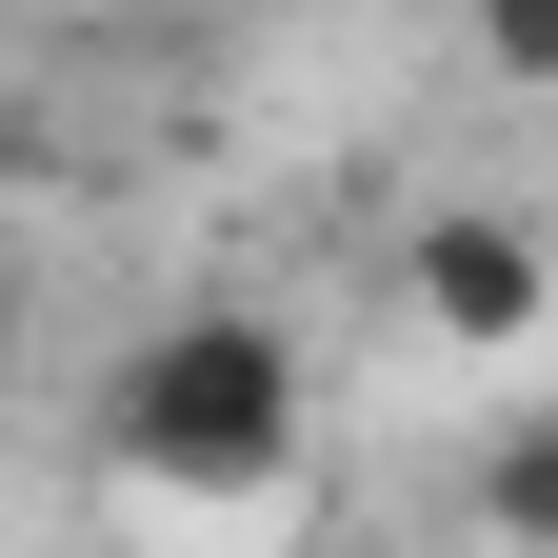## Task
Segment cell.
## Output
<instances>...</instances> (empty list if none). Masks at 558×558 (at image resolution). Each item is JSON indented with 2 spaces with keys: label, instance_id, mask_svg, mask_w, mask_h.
Wrapping results in <instances>:
<instances>
[{
  "label": "cell",
  "instance_id": "3",
  "mask_svg": "<svg viewBox=\"0 0 558 558\" xmlns=\"http://www.w3.org/2000/svg\"><path fill=\"white\" fill-rule=\"evenodd\" d=\"M478 538L558 558V418H499V439H478Z\"/></svg>",
  "mask_w": 558,
  "mask_h": 558
},
{
  "label": "cell",
  "instance_id": "4",
  "mask_svg": "<svg viewBox=\"0 0 558 558\" xmlns=\"http://www.w3.org/2000/svg\"><path fill=\"white\" fill-rule=\"evenodd\" d=\"M478 21V60H499V81H558V0H459Z\"/></svg>",
  "mask_w": 558,
  "mask_h": 558
},
{
  "label": "cell",
  "instance_id": "1",
  "mask_svg": "<svg viewBox=\"0 0 558 558\" xmlns=\"http://www.w3.org/2000/svg\"><path fill=\"white\" fill-rule=\"evenodd\" d=\"M100 459L140 478V499H279V478H300V339L240 319V300L160 319L100 379Z\"/></svg>",
  "mask_w": 558,
  "mask_h": 558
},
{
  "label": "cell",
  "instance_id": "2",
  "mask_svg": "<svg viewBox=\"0 0 558 558\" xmlns=\"http://www.w3.org/2000/svg\"><path fill=\"white\" fill-rule=\"evenodd\" d=\"M399 300L439 319V339H538L558 259H538V220H499V199H439V220L399 240Z\"/></svg>",
  "mask_w": 558,
  "mask_h": 558
}]
</instances>
